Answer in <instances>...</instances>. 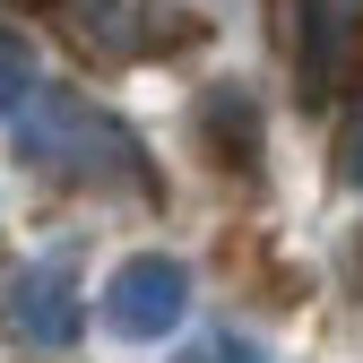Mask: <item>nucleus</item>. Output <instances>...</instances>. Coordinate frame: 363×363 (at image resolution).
Returning <instances> with one entry per match:
<instances>
[{
	"instance_id": "f257e3e1",
	"label": "nucleus",
	"mask_w": 363,
	"mask_h": 363,
	"mask_svg": "<svg viewBox=\"0 0 363 363\" xmlns=\"http://www.w3.org/2000/svg\"><path fill=\"white\" fill-rule=\"evenodd\" d=\"M18 164H35L61 191H121V199H156V164L139 147V130L121 113H104L78 86H43V96L9 121Z\"/></svg>"
},
{
	"instance_id": "f03ea898",
	"label": "nucleus",
	"mask_w": 363,
	"mask_h": 363,
	"mask_svg": "<svg viewBox=\"0 0 363 363\" xmlns=\"http://www.w3.org/2000/svg\"><path fill=\"white\" fill-rule=\"evenodd\" d=\"M96 320H104L113 337H130V346L173 337L182 320H191V259H173V251H130L113 277H104V294H96Z\"/></svg>"
},
{
	"instance_id": "7ed1b4c3",
	"label": "nucleus",
	"mask_w": 363,
	"mask_h": 363,
	"mask_svg": "<svg viewBox=\"0 0 363 363\" xmlns=\"http://www.w3.org/2000/svg\"><path fill=\"white\" fill-rule=\"evenodd\" d=\"M286 61H294V96L329 104L363 69V0H286Z\"/></svg>"
},
{
	"instance_id": "20e7f679",
	"label": "nucleus",
	"mask_w": 363,
	"mask_h": 363,
	"mask_svg": "<svg viewBox=\"0 0 363 363\" xmlns=\"http://www.w3.org/2000/svg\"><path fill=\"white\" fill-rule=\"evenodd\" d=\"M9 329L35 354H69L86 337V286H78L69 259H26L9 277Z\"/></svg>"
},
{
	"instance_id": "39448f33",
	"label": "nucleus",
	"mask_w": 363,
	"mask_h": 363,
	"mask_svg": "<svg viewBox=\"0 0 363 363\" xmlns=\"http://www.w3.org/2000/svg\"><path fill=\"white\" fill-rule=\"evenodd\" d=\"M199 147L216 156V173L259 182V164H268V113H259V96L242 78H216L199 96Z\"/></svg>"
},
{
	"instance_id": "423d86ee",
	"label": "nucleus",
	"mask_w": 363,
	"mask_h": 363,
	"mask_svg": "<svg viewBox=\"0 0 363 363\" xmlns=\"http://www.w3.org/2000/svg\"><path fill=\"white\" fill-rule=\"evenodd\" d=\"M43 96V69H35V43L18 26H0V121H18L26 104Z\"/></svg>"
},
{
	"instance_id": "0eeeda50",
	"label": "nucleus",
	"mask_w": 363,
	"mask_h": 363,
	"mask_svg": "<svg viewBox=\"0 0 363 363\" xmlns=\"http://www.w3.org/2000/svg\"><path fill=\"white\" fill-rule=\"evenodd\" d=\"M337 182H346V191H363V104H354V121L337 130Z\"/></svg>"
},
{
	"instance_id": "6e6552de",
	"label": "nucleus",
	"mask_w": 363,
	"mask_h": 363,
	"mask_svg": "<svg viewBox=\"0 0 363 363\" xmlns=\"http://www.w3.org/2000/svg\"><path fill=\"white\" fill-rule=\"evenodd\" d=\"M216 363H268V354H259V346H234V337H225V346H216Z\"/></svg>"
},
{
	"instance_id": "1a4fd4ad",
	"label": "nucleus",
	"mask_w": 363,
	"mask_h": 363,
	"mask_svg": "<svg viewBox=\"0 0 363 363\" xmlns=\"http://www.w3.org/2000/svg\"><path fill=\"white\" fill-rule=\"evenodd\" d=\"M52 9H61V0H52Z\"/></svg>"
}]
</instances>
